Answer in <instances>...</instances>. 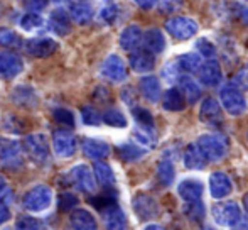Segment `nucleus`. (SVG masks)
<instances>
[{
	"instance_id": "obj_30",
	"label": "nucleus",
	"mask_w": 248,
	"mask_h": 230,
	"mask_svg": "<svg viewBox=\"0 0 248 230\" xmlns=\"http://www.w3.org/2000/svg\"><path fill=\"white\" fill-rule=\"evenodd\" d=\"M93 176H96V180L103 186H111L115 183L113 169L103 161H95V164H93Z\"/></svg>"
},
{
	"instance_id": "obj_4",
	"label": "nucleus",
	"mask_w": 248,
	"mask_h": 230,
	"mask_svg": "<svg viewBox=\"0 0 248 230\" xmlns=\"http://www.w3.org/2000/svg\"><path fill=\"white\" fill-rule=\"evenodd\" d=\"M166 31L174 39L186 41L198 34V22L189 17H172L166 22Z\"/></svg>"
},
{
	"instance_id": "obj_12",
	"label": "nucleus",
	"mask_w": 248,
	"mask_h": 230,
	"mask_svg": "<svg viewBox=\"0 0 248 230\" xmlns=\"http://www.w3.org/2000/svg\"><path fill=\"white\" fill-rule=\"evenodd\" d=\"M134 210L142 220H152L159 215V205L150 195L139 193L134 198Z\"/></svg>"
},
{
	"instance_id": "obj_8",
	"label": "nucleus",
	"mask_w": 248,
	"mask_h": 230,
	"mask_svg": "<svg viewBox=\"0 0 248 230\" xmlns=\"http://www.w3.org/2000/svg\"><path fill=\"white\" fill-rule=\"evenodd\" d=\"M101 76L115 83L124 82L127 78V66H125L124 59L117 54H110L101 65Z\"/></svg>"
},
{
	"instance_id": "obj_2",
	"label": "nucleus",
	"mask_w": 248,
	"mask_h": 230,
	"mask_svg": "<svg viewBox=\"0 0 248 230\" xmlns=\"http://www.w3.org/2000/svg\"><path fill=\"white\" fill-rule=\"evenodd\" d=\"M52 203V191L46 184H37L29 190L22 198V207L27 212H43Z\"/></svg>"
},
{
	"instance_id": "obj_48",
	"label": "nucleus",
	"mask_w": 248,
	"mask_h": 230,
	"mask_svg": "<svg viewBox=\"0 0 248 230\" xmlns=\"http://www.w3.org/2000/svg\"><path fill=\"white\" fill-rule=\"evenodd\" d=\"M159 3L160 12L164 14H174L181 7V0H160Z\"/></svg>"
},
{
	"instance_id": "obj_16",
	"label": "nucleus",
	"mask_w": 248,
	"mask_h": 230,
	"mask_svg": "<svg viewBox=\"0 0 248 230\" xmlns=\"http://www.w3.org/2000/svg\"><path fill=\"white\" fill-rule=\"evenodd\" d=\"M199 118L206 125H218L221 122V107L215 99L208 97L202 100L201 109H199Z\"/></svg>"
},
{
	"instance_id": "obj_32",
	"label": "nucleus",
	"mask_w": 248,
	"mask_h": 230,
	"mask_svg": "<svg viewBox=\"0 0 248 230\" xmlns=\"http://www.w3.org/2000/svg\"><path fill=\"white\" fill-rule=\"evenodd\" d=\"M177 65H179V69L193 73L199 69V66L202 65V59L198 53H186L177 58Z\"/></svg>"
},
{
	"instance_id": "obj_33",
	"label": "nucleus",
	"mask_w": 248,
	"mask_h": 230,
	"mask_svg": "<svg viewBox=\"0 0 248 230\" xmlns=\"http://www.w3.org/2000/svg\"><path fill=\"white\" fill-rule=\"evenodd\" d=\"M174 176H176L174 164L169 159H162V161L159 163V166H157V178H159V181L164 186H169V184H172Z\"/></svg>"
},
{
	"instance_id": "obj_6",
	"label": "nucleus",
	"mask_w": 248,
	"mask_h": 230,
	"mask_svg": "<svg viewBox=\"0 0 248 230\" xmlns=\"http://www.w3.org/2000/svg\"><path fill=\"white\" fill-rule=\"evenodd\" d=\"M24 151L29 154V158L32 161L46 163L49 159V144H47L46 137L43 134H31L24 139Z\"/></svg>"
},
{
	"instance_id": "obj_51",
	"label": "nucleus",
	"mask_w": 248,
	"mask_h": 230,
	"mask_svg": "<svg viewBox=\"0 0 248 230\" xmlns=\"http://www.w3.org/2000/svg\"><path fill=\"white\" fill-rule=\"evenodd\" d=\"M122 99H124L125 102L128 103V105H134V102H135V92H134V88H125L124 92H122Z\"/></svg>"
},
{
	"instance_id": "obj_53",
	"label": "nucleus",
	"mask_w": 248,
	"mask_h": 230,
	"mask_svg": "<svg viewBox=\"0 0 248 230\" xmlns=\"http://www.w3.org/2000/svg\"><path fill=\"white\" fill-rule=\"evenodd\" d=\"M10 218V212H9V207L7 203H0V224L7 222Z\"/></svg>"
},
{
	"instance_id": "obj_26",
	"label": "nucleus",
	"mask_w": 248,
	"mask_h": 230,
	"mask_svg": "<svg viewBox=\"0 0 248 230\" xmlns=\"http://www.w3.org/2000/svg\"><path fill=\"white\" fill-rule=\"evenodd\" d=\"M177 82H179V92L183 93L184 100H187L189 103H196L198 99L201 97V88H199L198 83L187 75L179 76Z\"/></svg>"
},
{
	"instance_id": "obj_55",
	"label": "nucleus",
	"mask_w": 248,
	"mask_h": 230,
	"mask_svg": "<svg viewBox=\"0 0 248 230\" xmlns=\"http://www.w3.org/2000/svg\"><path fill=\"white\" fill-rule=\"evenodd\" d=\"M145 230H164L162 227H159V225H149Z\"/></svg>"
},
{
	"instance_id": "obj_28",
	"label": "nucleus",
	"mask_w": 248,
	"mask_h": 230,
	"mask_svg": "<svg viewBox=\"0 0 248 230\" xmlns=\"http://www.w3.org/2000/svg\"><path fill=\"white\" fill-rule=\"evenodd\" d=\"M140 92L149 102L155 103L160 99V83L155 76H144L140 80Z\"/></svg>"
},
{
	"instance_id": "obj_54",
	"label": "nucleus",
	"mask_w": 248,
	"mask_h": 230,
	"mask_svg": "<svg viewBox=\"0 0 248 230\" xmlns=\"http://www.w3.org/2000/svg\"><path fill=\"white\" fill-rule=\"evenodd\" d=\"M243 207H245V210H247V214H248V193L243 197Z\"/></svg>"
},
{
	"instance_id": "obj_27",
	"label": "nucleus",
	"mask_w": 248,
	"mask_h": 230,
	"mask_svg": "<svg viewBox=\"0 0 248 230\" xmlns=\"http://www.w3.org/2000/svg\"><path fill=\"white\" fill-rule=\"evenodd\" d=\"M162 107L167 112H181L186 107V100L177 88H169L162 97Z\"/></svg>"
},
{
	"instance_id": "obj_19",
	"label": "nucleus",
	"mask_w": 248,
	"mask_h": 230,
	"mask_svg": "<svg viewBox=\"0 0 248 230\" xmlns=\"http://www.w3.org/2000/svg\"><path fill=\"white\" fill-rule=\"evenodd\" d=\"M0 161L5 164L20 163V144L14 139L0 137Z\"/></svg>"
},
{
	"instance_id": "obj_15",
	"label": "nucleus",
	"mask_w": 248,
	"mask_h": 230,
	"mask_svg": "<svg viewBox=\"0 0 248 230\" xmlns=\"http://www.w3.org/2000/svg\"><path fill=\"white\" fill-rule=\"evenodd\" d=\"M198 71H199V80L206 86H216L221 82V66H219V63L215 58L202 63Z\"/></svg>"
},
{
	"instance_id": "obj_46",
	"label": "nucleus",
	"mask_w": 248,
	"mask_h": 230,
	"mask_svg": "<svg viewBox=\"0 0 248 230\" xmlns=\"http://www.w3.org/2000/svg\"><path fill=\"white\" fill-rule=\"evenodd\" d=\"M41 229H43L41 227V222L32 217L20 218V220H17L16 227H14V230H41Z\"/></svg>"
},
{
	"instance_id": "obj_11",
	"label": "nucleus",
	"mask_w": 248,
	"mask_h": 230,
	"mask_svg": "<svg viewBox=\"0 0 248 230\" xmlns=\"http://www.w3.org/2000/svg\"><path fill=\"white\" fill-rule=\"evenodd\" d=\"M24 69V61L16 53H0V76L5 80H12Z\"/></svg>"
},
{
	"instance_id": "obj_24",
	"label": "nucleus",
	"mask_w": 248,
	"mask_h": 230,
	"mask_svg": "<svg viewBox=\"0 0 248 230\" xmlns=\"http://www.w3.org/2000/svg\"><path fill=\"white\" fill-rule=\"evenodd\" d=\"M142 44V31L139 26H128L120 34V46L125 51H135Z\"/></svg>"
},
{
	"instance_id": "obj_57",
	"label": "nucleus",
	"mask_w": 248,
	"mask_h": 230,
	"mask_svg": "<svg viewBox=\"0 0 248 230\" xmlns=\"http://www.w3.org/2000/svg\"><path fill=\"white\" fill-rule=\"evenodd\" d=\"M52 2H54V3H64L66 0H52Z\"/></svg>"
},
{
	"instance_id": "obj_13",
	"label": "nucleus",
	"mask_w": 248,
	"mask_h": 230,
	"mask_svg": "<svg viewBox=\"0 0 248 230\" xmlns=\"http://www.w3.org/2000/svg\"><path fill=\"white\" fill-rule=\"evenodd\" d=\"M209 191L213 198H225L233 191V183L230 176L223 171H216L209 176Z\"/></svg>"
},
{
	"instance_id": "obj_29",
	"label": "nucleus",
	"mask_w": 248,
	"mask_h": 230,
	"mask_svg": "<svg viewBox=\"0 0 248 230\" xmlns=\"http://www.w3.org/2000/svg\"><path fill=\"white\" fill-rule=\"evenodd\" d=\"M184 164L189 169H202L206 166V158L196 144H189L184 151Z\"/></svg>"
},
{
	"instance_id": "obj_34",
	"label": "nucleus",
	"mask_w": 248,
	"mask_h": 230,
	"mask_svg": "<svg viewBox=\"0 0 248 230\" xmlns=\"http://www.w3.org/2000/svg\"><path fill=\"white\" fill-rule=\"evenodd\" d=\"M118 154H120V158L124 159V161H137V159H140L142 156L145 154V149L139 148V146L135 144H130V142H125V144L118 146Z\"/></svg>"
},
{
	"instance_id": "obj_35",
	"label": "nucleus",
	"mask_w": 248,
	"mask_h": 230,
	"mask_svg": "<svg viewBox=\"0 0 248 230\" xmlns=\"http://www.w3.org/2000/svg\"><path fill=\"white\" fill-rule=\"evenodd\" d=\"M101 120L107 125H110V127H118V129L127 127V118L117 109H108L107 112L101 115Z\"/></svg>"
},
{
	"instance_id": "obj_45",
	"label": "nucleus",
	"mask_w": 248,
	"mask_h": 230,
	"mask_svg": "<svg viewBox=\"0 0 248 230\" xmlns=\"http://www.w3.org/2000/svg\"><path fill=\"white\" fill-rule=\"evenodd\" d=\"M52 115H54L56 122H59V124L68 125V127L75 125V115L69 112L68 109H56L54 112H52Z\"/></svg>"
},
{
	"instance_id": "obj_39",
	"label": "nucleus",
	"mask_w": 248,
	"mask_h": 230,
	"mask_svg": "<svg viewBox=\"0 0 248 230\" xmlns=\"http://www.w3.org/2000/svg\"><path fill=\"white\" fill-rule=\"evenodd\" d=\"M90 201H92V205L100 212V214L103 210H107L108 207H111V205H117V198H115V195H110V193L98 195V197L92 198Z\"/></svg>"
},
{
	"instance_id": "obj_9",
	"label": "nucleus",
	"mask_w": 248,
	"mask_h": 230,
	"mask_svg": "<svg viewBox=\"0 0 248 230\" xmlns=\"http://www.w3.org/2000/svg\"><path fill=\"white\" fill-rule=\"evenodd\" d=\"M69 181L78 188L79 191L85 193H92L95 190V176H93L92 169L86 164H78L69 171Z\"/></svg>"
},
{
	"instance_id": "obj_50",
	"label": "nucleus",
	"mask_w": 248,
	"mask_h": 230,
	"mask_svg": "<svg viewBox=\"0 0 248 230\" xmlns=\"http://www.w3.org/2000/svg\"><path fill=\"white\" fill-rule=\"evenodd\" d=\"M20 92H22V90H20V86H19V88H17V92H16V90H14V99H16L17 100V102H19V93ZM31 99H34V95H32V90H31V88H27L26 90V95H24V102H22V105H29V100Z\"/></svg>"
},
{
	"instance_id": "obj_20",
	"label": "nucleus",
	"mask_w": 248,
	"mask_h": 230,
	"mask_svg": "<svg viewBox=\"0 0 248 230\" xmlns=\"http://www.w3.org/2000/svg\"><path fill=\"white\" fill-rule=\"evenodd\" d=\"M81 148L83 152L95 161H101L110 154V146L105 141H100V139H85Z\"/></svg>"
},
{
	"instance_id": "obj_7",
	"label": "nucleus",
	"mask_w": 248,
	"mask_h": 230,
	"mask_svg": "<svg viewBox=\"0 0 248 230\" xmlns=\"http://www.w3.org/2000/svg\"><path fill=\"white\" fill-rule=\"evenodd\" d=\"M76 148H78V142H76V137L69 131L59 129V131L54 132V135H52V149H54L56 156L71 158L76 152Z\"/></svg>"
},
{
	"instance_id": "obj_41",
	"label": "nucleus",
	"mask_w": 248,
	"mask_h": 230,
	"mask_svg": "<svg viewBox=\"0 0 248 230\" xmlns=\"http://www.w3.org/2000/svg\"><path fill=\"white\" fill-rule=\"evenodd\" d=\"M81 118H83V124H86V125H100V122H101V115L98 114V110L92 105L83 107Z\"/></svg>"
},
{
	"instance_id": "obj_52",
	"label": "nucleus",
	"mask_w": 248,
	"mask_h": 230,
	"mask_svg": "<svg viewBox=\"0 0 248 230\" xmlns=\"http://www.w3.org/2000/svg\"><path fill=\"white\" fill-rule=\"evenodd\" d=\"M134 2H135V5L140 7V9L149 10V9H152V7L159 2V0H134Z\"/></svg>"
},
{
	"instance_id": "obj_58",
	"label": "nucleus",
	"mask_w": 248,
	"mask_h": 230,
	"mask_svg": "<svg viewBox=\"0 0 248 230\" xmlns=\"http://www.w3.org/2000/svg\"><path fill=\"white\" fill-rule=\"evenodd\" d=\"M247 141H248V134H247Z\"/></svg>"
},
{
	"instance_id": "obj_17",
	"label": "nucleus",
	"mask_w": 248,
	"mask_h": 230,
	"mask_svg": "<svg viewBox=\"0 0 248 230\" xmlns=\"http://www.w3.org/2000/svg\"><path fill=\"white\" fill-rule=\"evenodd\" d=\"M49 27L56 36H68L71 31V17L64 9H56L49 16Z\"/></svg>"
},
{
	"instance_id": "obj_38",
	"label": "nucleus",
	"mask_w": 248,
	"mask_h": 230,
	"mask_svg": "<svg viewBox=\"0 0 248 230\" xmlns=\"http://www.w3.org/2000/svg\"><path fill=\"white\" fill-rule=\"evenodd\" d=\"M132 115H134L135 122L139 124V127L145 129H154V117L147 109H142V107H134L132 109Z\"/></svg>"
},
{
	"instance_id": "obj_49",
	"label": "nucleus",
	"mask_w": 248,
	"mask_h": 230,
	"mask_svg": "<svg viewBox=\"0 0 248 230\" xmlns=\"http://www.w3.org/2000/svg\"><path fill=\"white\" fill-rule=\"evenodd\" d=\"M235 86L236 88H248V65L243 66L235 76Z\"/></svg>"
},
{
	"instance_id": "obj_25",
	"label": "nucleus",
	"mask_w": 248,
	"mask_h": 230,
	"mask_svg": "<svg viewBox=\"0 0 248 230\" xmlns=\"http://www.w3.org/2000/svg\"><path fill=\"white\" fill-rule=\"evenodd\" d=\"M69 225L73 230H96V220L90 212L76 210L69 217Z\"/></svg>"
},
{
	"instance_id": "obj_31",
	"label": "nucleus",
	"mask_w": 248,
	"mask_h": 230,
	"mask_svg": "<svg viewBox=\"0 0 248 230\" xmlns=\"http://www.w3.org/2000/svg\"><path fill=\"white\" fill-rule=\"evenodd\" d=\"M44 19L43 16H41L39 12H27L24 14L22 17H20L19 20V26L22 27L24 31H36V29H41V27H44Z\"/></svg>"
},
{
	"instance_id": "obj_40",
	"label": "nucleus",
	"mask_w": 248,
	"mask_h": 230,
	"mask_svg": "<svg viewBox=\"0 0 248 230\" xmlns=\"http://www.w3.org/2000/svg\"><path fill=\"white\" fill-rule=\"evenodd\" d=\"M196 49H198V54L199 56H204L208 59H213L216 56V48L211 41H208L206 37H201V39L196 41Z\"/></svg>"
},
{
	"instance_id": "obj_10",
	"label": "nucleus",
	"mask_w": 248,
	"mask_h": 230,
	"mask_svg": "<svg viewBox=\"0 0 248 230\" xmlns=\"http://www.w3.org/2000/svg\"><path fill=\"white\" fill-rule=\"evenodd\" d=\"M24 48L34 58H49L58 49V43L51 37H34V39L26 41Z\"/></svg>"
},
{
	"instance_id": "obj_42",
	"label": "nucleus",
	"mask_w": 248,
	"mask_h": 230,
	"mask_svg": "<svg viewBox=\"0 0 248 230\" xmlns=\"http://www.w3.org/2000/svg\"><path fill=\"white\" fill-rule=\"evenodd\" d=\"M58 205H59V210H61V212H69V210H73L76 205H78V198H76V195L66 191V193L59 195Z\"/></svg>"
},
{
	"instance_id": "obj_21",
	"label": "nucleus",
	"mask_w": 248,
	"mask_h": 230,
	"mask_svg": "<svg viewBox=\"0 0 248 230\" xmlns=\"http://www.w3.org/2000/svg\"><path fill=\"white\" fill-rule=\"evenodd\" d=\"M177 193L183 198L186 203H191V201H198L202 195V183L198 180H184L179 183L177 186Z\"/></svg>"
},
{
	"instance_id": "obj_23",
	"label": "nucleus",
	"mask_w": 248,
	"mask_h": 230,
	"mask_svg": "<svg viewBox=\"0 0 248 230\" xmlns=\"http://www.w3.org/2000/svg\"><path fill=\"white\" fill-rule=\"evenodd\" d=\"M154 65H155V59H154V54L149 53V51H134L130 54V68L134 71L149 73L150 69H154Z\"/></svg>"
},
{
	"instance_id": "obj_44",
	"label": "nucleus",
	"mask_w": 248,
	"mask_h": 230,
	"mask_svg": "<svg viewBox=\"0 0 248 230\" xmlns=\"http://www.w3.org/2000/svg\"><path fill=\"white\" fill-rule=\"evenodd\" d=\"M162 76H164V80L169 83L177 82V78H179V65H177V61L167 63L162 69Z\"/></svg>"
},
{
	"instance_id": "obj_14",
	"label": "nucleus",
	"mask_w": 248,
	"mask_h": 230,
	"mask_svg": "<svg viewBox=\"0 0 248 230\" xmlns=\"http://www.w3.org/2000/svg\"><path fill=\"white\" fill-rule=\"evenodd\" d=\"M101 218L107 230H127V217L118 205H111L101 212Z\"/></svg>"
},
{
	"instance_id": "obj_59",
	"label": "nucleus",
	"mask_w": 248,
	"mask_h": 230,
	"mask_svg": "<svg viewBox=\"0 0 248 230\" xmlns=\"http://www.w3.org/2000/svg\"><path fill=\"white\" fill-rule=\"evenodd\" d=\"M247 2H248V0H247Z\"/></svg>"
},
{
	"instance_id": "obj_3",
	"label": "nucleus",
	"mask_w": 248,
	"mask_h": 230,
	"mask_svg": "<svg viewBox=\"0 0 248 230\" xmlns=\"http://www.w3.org/2000/svg\"><path fill=\"white\" fill-rule=\"evenodd\" d=\"M219 100H221V105L225 107V110L230 115H242L247 110L245 97L233 83L225 85L219 90Z\"/></svg>"
},
{
	"instance_id": "obj_56",
	"label": "nucleus",
	"mask_w": 248,
	"mask_h": 230,
	"mask_svg": "<svg viewBox=\"0 0 248 230\" xmlns=\"http://www.w3.org/2000/svg\"><path fill=\"white\" fill-rule=\"evenodd\" d=\"M238 230H248V224H247V222H245V224H243Z\"/></svg>"
},
{
	"instance_id": "obj_22",
	"label": "nucleus",
	"mask_w": 248,
	"mask_h": 230,
	"mask_svg": "<svg viewBox=\"0 0 248 230\" xmlns=\"http://www.w3.org/2000/svg\"><path fill=\"white\" fill-rule=\"evenodd\" d=\"M69 17L75 20L78 26H88L90 22L93 20L95 17V12H93V7L86 2H78V3H73L69 7Z\"/></svg>"
},
{
	"instance_id": "obj_1",
	"label": "nucleus",
	"mask_w": 248,
	"mask_h": 230,
	"mask_svg": "<svg viewBox=\"0 0 248 230\" xmlns=\"http://www.w3.org/2000/svg\"><path fill=\"white\" fill-rule=\"evenodd\" d=\"M196 146L206 161H219L228 152V141L221 134H204L198 139Z\"/></svg>"
},
{
	"instance_id": "obj_37",
	"label": "nucleus",
	"mask_w": 248,
	"mask_h": 230,
	"mask_svg": "<svg viewBox=\"0 0 248 230\" xmlns=\"http://www.w3.org/2000/svg\"><path fill=\"white\" fill-rule=\"evenodd\" d=\"M22 41L14 31L7 29V27H0V46L2 48H20Z\"/></svg>"
},
{
	"instance_id": "obj_43",
	"label": "nucleus",
	"mask_w": 248,
	"mask_h": 230,
	"mask_svg": "<svg viewBox=\"0 0 248 230\" xmlns=\"http://www.w3.org/2000/svg\"><path fill=\"white\" fill-rule=\"evenodd\" d=\"M184 214L187 215L189 218H193V220H202V217H204V207H202L201 201H191V203H187V207L184 208Z\"/></svg>"
},
{
	"instance_id": "obj_5",
	"label": "nucleus",
	"mask_w": 248,
	"mask_h": 230,
	"mask_svg": "<svg viewBox=\"0 0 248 230\" xmlns=\"http://www.w3.org/2000/svg\"><path fill=\"white\" fill-rule=\"evenodd\" d=\"M211 214L219 225H236L242 222V208L235 201H219L213 207Z\"/></svg>"
},
{
	"instance_id": "obj_18",
	"label": "nucleus",
	"mask_w": 248,
	"mask_h": 230,
	"mask_svg": "<svg viewBox=\"0 0 248 230\" xmlns=\"http://www.w3.org/2000/svg\"><path fill=\"white\" fill-rule=\"evenodd\" d=\"M142 44H144L145 51L152 54H160L166 49V37L160 33V29H147L145 33H142Z\"/></svg>"
},
{
	"instance_id": "obj_36",
	"label": "nucleus",
	"mask_w": 248,
	"mask_h": 230,
	"mask_svg": "<svg viewBox=\"0 0 248 230\" xmlns=\"http://www.w3.org/2000/svg\"><path fill=\"white\" fill-rule=\"evenodd\" d=\"M134 137L137 139L139 144L145 146V148H154L157 142L154 129H145V127H137L134 132Z\"/></svg>"
},
{
	"instance_id": "obj_47",
	"label": "nucleus",
	"mask_w": 248,
	"mask_h": 230,
	"mask_svg": "<svg viewBox=\"0 0 248 230\" xmlns=\"http://www.w3.org/2000/svg\"><path fill=\"white\" fill-rule=\"evenodd\" d=\"M117 16H118L117 5H107V7H103V9L100 10V20H101V22H105V24L115 22Z\"/></svg>"
}]
</instances>
